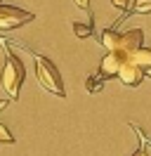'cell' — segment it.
Listing matches in <instances>:
<instances>
[{"label": "cell", "instance_id": "6da1fadb", "mask_svg": "<svg viewBox=\"0 0 151 156\" xmlns=\"http://www.w3.org/2000/svg\"><path fill=\"white\" fill-rule=\"evenodd\" d=\"M33 59H36V78H38V83H40L47 92L57 95V97H66V88H64V80H61L59 69H57L47 57H43V55H33Z\"/></svg>", "mask_w": 151, "mask_h": 156}, {"label": "cell", "instance_id": "7a4b0ae2", "mask_svg": "<svg viewBox=\"0 0 151 156\" xmlns=\"http://www.w3.org/2000/svg\"><path fill=\"white\" fill-rule=\"evenodd\" d=\"M24 64L17 55L7 52V59H5V69H2V76H0V83L5 92L9 95V99L19 97V90H21V83H24Z\"/></svg>", "mask_w": 151, "mask_h": 156}, {"label": "cell", "instance_id": "3957f363", "mask_svg": "<svg viewBox=\"0 0 151 156\" xmlns=\"http://www.w3.org/2000/svg\"><path fill=\"white\" fill-rule=\"evenodd\" d=\"M36 17L26 10H19L14 5H0V29L2 31H14L19 26H24L28 21H33Z\"/></svg>", "mask_w": 151, "mask_h": 156}, {"label": "cell", "instance_id": "277c9868", "mask_svg": "<svg viewBox=\"0 0 151 156\" xmlns=\"http://www.w3.org/2000/svg\"><path fill=\"white\" fill-rule=\"evenodd\" d=\"M142 78H144V69L137 66V64L128 57L123 62L121 71H118V80H121L123 85H128V88H137V85H142Z\"/></svg>", "mask_w": 151, "mask_h": 156}, {"label": "cell", "instance_id": "5b68a950", "mask_svg": "<svg viewBox=\"0 0 151 156\" xmlns=\"http://www.w3.org/2000/svg\"><path fill=\"white\" fill-rule=\"evenodd\" d=\"M142 43H144V31L142 29H130V31H125V33H121V40H118L116 52H123L125 57H130L135 50L142 48Z\"/></svg>", "mask_w": 151, "mask_h": 156}, {"label": "cell", "instance_id": "8992f818", "mask_svg": "<svg viewBox=\"0 0 151 156\" xmlns=\"http://www.w3.org/2000/svg\"><path fill=\"white\" fill-rule=\"evenodd\" d=\"M125 55L123 52H116V50H109L106 52V57L102 59V64H99V71H102L104 78H118V71H121L123 62H125Z\"/></svg>", "mask_w": 151, "mask_h": 156}, {"label": "cell", "instance_id": "52a82bcc", "mask_svg": "<svg viewBox=\"0 0 151 156\" xmlns=\"http://www.w3.org/2000/svg\"><path fill=\"white\" fill-rule=\"evenodd\" d=\"M130 59L137 64V66H142L144 71L146 69H151V48H139V50H135L130 55Z\"/></svg>", "mask_w": 151, "mask_h": 156}, {"label": "cell", "instance_id": "ba28073f", "mask_svg": "<svg viewBox=\"0 0 151 156\" xmlns=\"http://www.w3.org/2000/svg\"><path fill=\"white\" fill-rule=\"evenodd\" d=\"M118 40H121V33L116 29H104L102 31V45L106 50H116L118 48Z\"/></svg>", "mask_w": 151, "mask_h": 156}, {"label": "cell", "instance_id": "9c48e42d", "mask_svg": "<svg viewBox=\"0 0 151 156\" xmlns=\"http://www.w3.org/2000/svg\"><path fill=\"white\" fill-rule=\"evenodd\" d=\"M73 33H76V38H90V36H92V19L87 21V24H78V21H76Z\"/></svg>", "mask_w": 151, "mask_h": 156}, {"label": "cell", "instance_id": "30bf717a", "mask_svg": "<svg viewBox=\"0 0 151 156\" xmlns=\"http://www.w3.org/2000/svg\"><path fill=\"white\" fill-rule=\"evenodd\" d=\"M132 12H135V14H149L151 12V0H135Z\"/></svg>", "mask_w": 151, "mask_h": 156}, {"label": "cell", "instance_id": "8fae6325", "mask_svg": "<svg viewBox=\"0 0 151 156\" xmlns=\"http://www.w3.org/2000/svg\"><path fill=\"white\" fill-rule=\"evenodd\" d=\"M0 144H14V135H12L9 128L2 126V123H0Z\"/></svg>", "mask_w": 151, "mask_h": 156}, {"label": "cell", "instance_id": "7c38bea8", "mask_svg": "<svg viewBox=\"0 0 151 156\" xmlns=\"http://www.w3.org/2000/svg\"><path fill=\"white\" fill-rule=\"evenodd\" d=\"M99 88H102V83H99V80H97L94 76H90V78H87V90H90L92 95H94V92H99Z\"/></svg>", "mask_w": 151, "mask_h": 156}, {"label": "cell", "instance_id": "4fadbf2b", "mask_svg": "<svg viewBox=\"0 0 151 156\" xmlns=\"http://www.w3.org/2000/svg\"><path fill=\"white\" fill-rule=\"evenodd\" d=\"M128 2H130V0H111V5L113 7H116V10H128Z\"/></svg>", "mask_w": 151, "mask_h": 156}, {"label": "cell", "instance_id": "5bb4252c", "mask_svg": "<svg viewBox=\"0 0 151 156\" xmlns=\"http://www.w3.org/2000/svg\"><path fill=\"white\" fill-rule=\"evenodd\" d=\"M132 156H149V151H146V147L142 144V135H139V147H137V151H135Z\"/></svg>", "mask_w": 151, "mask_h": 156}, {"label": "cell", "instance_id": "9a60e30c", "mask_svg": "<svg viewBox=\"0 0 151 156\" xmlns=\"http://www.w3.org/2000/svg\"><path fill=\"white\" fill-rule=\"evenodd\" d=\"M76 7H80V10H87V7H90V0H76Z\"/></svg>", "mask_w": 151, "mask_h": 156}, {"label": "cell", "instance_id": "2e32d148", "mask_svg": "<svg viewBox=\"0 0 151 156\" xmlns=\"http://www.w3.org/2000/svg\"><path fill=\"white\" fill-rule=\"evenodd\" d=\"M7 104H9V99H2V97H0V111H2V109L7 107Z\"/></svg>", "mask_w": 151, "mask_h": 156}, {"label": "cell", "instance_id": "e0dca14e", "mask_svg": "<svg viewBox=\"0 0 151 156\" xmlns=\"http://www.w3.org/2000/svg\"><path fill=\"white\" fill-rule=\"evenodd\" d=\"M146 76H149V78H151V69H146Z\"/></svg>", "mask_w": 151, "mask_h": 156}]
</instances>
